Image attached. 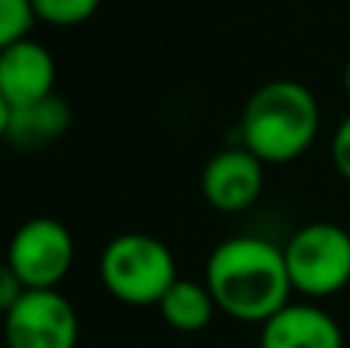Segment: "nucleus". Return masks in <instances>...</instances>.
Segmentation results:
<instances>
[{"label":"nucleus","instance_id":"3","mask_svg":"<svg viewBox=\"0 0 350 348\" xmlns=\"http://www.w3.org/2000/svg\"><path fill=\"white\" fill-rule=\"evenodd\" d=\"M102 284L123 306H160L170 287L178 281L172 250L154 234L126 232L117 234L98 259Z\"/></svg>","mask_w":350,"mask_h":348},{"label":"nucleus","instance_id":"8","mask_svg":"<svg viewBox=\"0 0 350 348\" xmlns=\"http://www.w3.org/2000/svg\"><path fill=\"white\" fill-rule=\"evenodd\" d=\"M55 92V59L43 43L18 40L0 47V105L25 108Z\"/></svg>","mask_w":350,"mask_h":348},{"label":"nucleus","instance_id":"14","mask_svg":"<svg viewBox=\"0 0 350 348\" xmlns=\"http://www.w3.org/2000/svg\"><path fill=\"white\" fill-rule=\"evenodd\" d=\"M329 151H332V164H335V170H338V176L350 182V114L335 127L332 148H329Z\"/></svg>","mask_w":350,"mask_h":348},{"label":"nucleus","instance_id":"12","mask_svg":"<svg viewBox=\"0 0 350 348\" xmlns=\"http://www.w3.org/2000/svg\"><path fill=\"white\" fill-rule=\"evenodd\" d=\"M102 0H34L37 18L55 28H74L92 18Z\"/></svg>","mask_w":350,"mask_h":348},{"label":"nucleus","instance_id":"7","mask_svg":"<svg viewBox=\"0 0 350 348\" xmlns=\"http://www.w3.org/2000/svg\"><path fill=\"white\" fill-rule=\"evenodd\" d=\"M200 188L212 210L218 213H243L258 201L265 188V164L249 148H224L212 154L203 166Z\"/></svg>","mask_w":350,"mask_h":348},{"label":"nucleus","instance_id":"16","mask_svg":"<svg viewBox=\"0 0 350 348\" xmlns=\"http://www.w3.org/2000/svg\"><path fill=\"white\" fill-rule=\"evenodd\" d=\"M345 90H347V96H350V62H347V68H345Z\"/></svg>","mask_w":350,"mask_h":348},{"label":"nucleus","instance_id":"13","mask_svg":"<svg viewBox=\"0 0 350 348\" xmlns=\"http://www.w3.org/2000/svg\"><path fill=\"white\" fill-rule=\"evenodd\" d=\"M37 22L34 0H0V47L28 40Z\"/></svg>","mask_w":350,"mask_h":348},{"label":"nucleus","instance_id":"11","mask_svg":"<svg viewBox=\"0 0 350 348\" xmlns=\"http://www.w3.org/2000/svg\"><path fill=\"white\" fill-rule=\"evenodd\" d=\"M160 314H163V321L172 327V330L178 333H200L209 327L212 314L218 312L215 299H212L209 287L197 281H185V277H178V281L170 287V293L160 299Z\"/></svg>","mask_w":350,"mask_h":348},{"label":"nucleus","instance_id":"1","mask_svg":"<svg viewBox=\"0 0 350 348\" xmlns=\"http://www.w3.org/2000/svg\"><path fill=\"white\" fill-rule=\"evenodd\" d=\"M206 287L218 312L246 324H267L295 293L283 247L252 234L228 238L209 253Z\"/></svg>","mask_w":350,"mask_h":348},{"label":"nucleus","instance_id":"4","mask_svg":"<svg viewBox=\"0 0 350 348\" xmlns=\"http://www.w3.org/2000/svg\"><path fill=\"white\" fill-rule=\"evenodd\" d=\"M292 290L308 299H326L350 284V232L335 222H310L283 247Z\"/></svg>","mask_w":350,"mask_h":348},{"label":"nucleus","instance_id":"5","mask_svg":"<svg viewBox=\"0 0 350 348\" xmlns=\"http://www.w3.org/2000/svg\"><path fill=\"white\" fill-rule=\"evenodd\" d=\"M74 234L65 222L37 216L16 228L6 250V269L25 284V290H59L74 269Z\"/></svg>","mask_w":350,"mask_h":348},{"label":"nucleus","instance_id":"6","mask_svg":"<svg viewBox=\"0 0 350 348\" xmlns=\"http://www.w3.org/2000/svg\"><path fill=\"white\" fill-rule=\"evenodd\" d=\"M3 318L10 348H77L80 318L59 290H28Z\"/></svg>","mask_w":350,"mask_h":348},{"label":"nucleus","instance_id":"9","mask_svg":"<svg viewBox=\"0 0 350 348\" xmlns=\"http://www.w3.org/2000/svg\"><path fill=\"white\" fill-rule=\"evenodd\" d=\"M261 348H345V333L326 308L289 302L261 324Z\"/></svg>","mask_w":350,"mask_h":348},{"label":"nucleus","instance_id":"2","mask_svg":"<svg viewBox=\"0 0 350 348\" xmlns=\"http://www.w3.org/2000/svg\"><path fill=\"white\" fill-rule=\"evenodd\" d=\"M320 102L298 80H271L249 96L240 114V145L261 164L298 160L320 133Z\"/></svg>","mask_w":350,"mask_h":348},{"label":"nucleus","instance_id":"15","mask_svg":"<svg viewBox=\"0 0 350 348\" xmlns=\"http://www.w3.org/2000/svg\"><path fill=\"white\" fill-rule=\"evenodd\" d=\"M25 293H28V290H25V284L3 265V271H0V308H3V312H10V308L16 306Z\"/></svg>","mask_w":350,"mask_h":348},{"label":"nucleus","instance_id":"10","mask_svg":"<svg viewBox=\"0 0 350 348\" xmlns=\"http://www.w3.org/2000/svg\"><path fill=\"white\" fill-rule=\"evenodd\" d=\"M68 123H71V108L55 92L34 105H25V108L0 105V133L22 151H37V148L53 145L68 129Z\"/></svg>","mask_w":350,"mask_h":348}]
</instances>
